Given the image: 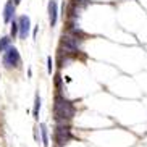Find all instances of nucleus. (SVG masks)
Listing matches in <instances>:
<instances>
[{"label": "nucleus", "mask_w": 147, "mask_h": 147, "mask_svg": "<svg viewBox=\"0 0 147 147\" xmlns=\"http://www.w3.org/2000/svg\"><path fill=\"white\" fill-rule=\"evenodd\" d=\"M52 113H53L55 125L69 123L76 115V105H74L73 100L66 99V95L55 94L53 95V104H52Z\"/></svg>", "instance_id": "nucleus-1"}, {"label": "nucleus", "mask_w": 147, "mask_h": 147, "mask_svg": "<svg viewBox=\"0 0 147 147\" xmlns=\"http://www.w3.org/2000/svg\"><path fill=\"white\" fill-rule=\"evenodd\" d=\"M52 139H53V146H57V147H65L69 141H73L74 134L71 131L69 123H61V125L53 126Z\"/></svg>", "instance_id": "nucleus-2"}, {"label": "nucleus", "mask_w": 147, "mask_h": 147, "mask_svg": "<svg viewBox=\"0 0 147 147\" xmlns=\"http://www.w3.org/2000/svg\"><path fill=\"white\" fill-rule=\"evenodd\" d=\"M2 66L8 71L21 68V55H20V50L15 45H11L7 52L2 53Z\"/></svg>", "instance_id": "nucleus-3"}, {"label": "nucleus", "mask_w": 147, "mask_h": 147, "mask_svg": "<svg viewBox=\"0 0 147 147\" xmlns=\"http://www.w3.org/2000/svg\"><path fill=\"white\" fill-rule=\"evenodd\" d=\"M18 26H20V34H18V37L21 40H26L29 32H31V18L28 15H21V16L18 18Z\"/></svg>", "instance_id": "nucleus-4"}, {"label": "nucleus", "mask_w": 147, "mask_h": 147, "mask_svg": "<svg viewBox=\"0 0 147 147\" xmlns=\"http://www.w3.org/2000/svg\"><path fill=\"white\" fill-rule=\"evenodd\" d=\"M47 13H49V24H50V28H55L57 21H58V2L57 0H49Z\"/></svg>", "instance_id": "nucleus-5"}, {"label": "nucleus", "mask_w": 147, "mask_h": 147, "mask_svg": "<svg viewBox=\"0 0 147 147\" xmlns=\"http://www.w3.org/2000/svg\"><path fill=\"white\" fill-rule=\"evenodd\" d=\"M15 13H16V5H15L13 0H8L3 7V21L5 24H8L15 20Z\"/></svg>", "instance_id": "nucleus-6"}, {"label": "nucleus", "mask_w": 147, "mask_h": 147, "mask_svg": "<svg viewBox=\"0 0 147 147\" xmlns=\"http://www.w3.org/2000/svg\"><path fill=\"white\" fill-rule=\"evenodd\" d=\"M53 86H55V94H63V95H65V91H66L65 79L61 78L60 73H55V78H53Z\"/></svg>", "instance_id": "nucleus-7"}, {"label": "nucleus", "mask_w": 147, "mask_h": 147, "mask_svg": "<svg viewBox=\"0 0 147 147\" xmlns=\"http://www.w3.org/2000/svg\"><path fill=\"white\" fill-rule=\"evenodd\" d=\"M40 129V142H42L44 147H50V139H49V128L45 123H40L39 125Z\"/></svg>", "instance_id": "nucleus-8"}, {"label": "nucleus", "mask_w": 147, "mask_h": 147, "mask_svg": "<svg viewBox=\"0 0 147 147\" xmlns=\"http://www.w3.org/2000/svg\"><path fill=\"white\" fill-rule=\"evenodd\" d=\"M40 95L39 92H36L34 95V105H32V117H34V120H39V112H40Z\"/></svg>", "instance_id": "nucleus-9"}, {"label": "nucleus", "mask_w": 147, "mask_h": 147, "mask_svg": "<svg viewBox=\"0 0 147 147\" xmlns=\"http://www.w3.org/2000/svg\"><path fill=\"white\" fill-rule=\"evenodd\" d=\"M11 42H13V39H11L10 36H3V37H0V53L7 52V50L11 47Z\"/></svg>", "instance_id": "nucleus-10"}, {"label": "nucleus", "mask_w": 147, "mask_h": 147, "mask_svg": "<svg viewBox=\"0 0 147 147\" xmlns=\"http://www.w3.org/2000/svg\"><path fill=\"white\" fill-rule=\"evenodd\" d=\"M18 34H20V26H18V18H15L13 21L10 23V37L11 39H16Z\"/></svg>", "instance_id": "nucleus-11"}, {"label": "nucleus", "mask_w": 147, "mask_h": 147, "mask_svg": "<svg viewBox=\"0 0 147 147\" xmlns=\"http://www.w3.org/2000/svg\"><path fill=\"white\" fill-rule=\"evenodd\" d=\"M69 2H71V3H74L78 8H81V10H86L87 7L92 3L91 0H69Z\"/></svg>", "instance_id": "nucleus-12"}, {"label": "nucleus", "mask_w": 147, "mask_h": 147, "mask_svg": "<svg viewBox=\"0 0 147 147\" xmlns=\"http://www.w3.org/2000/svg\"><path fill=\"white\" fill-rule=\"evenodd\" d=\"M53 68H55V61H53V58L50 55L47 57V73L52 74L53 73Z\"/></svg>", "instance_id": "nucleus-13"}, {"label": "nucleus", "mask_w": 147, "mask_h": 147, "mask_svg": "<svg viewBox=\"0 0 147 147\" xmlns=\"http://www.w3.org/2000/svg\"><path fill=\"white\" fill-rule=\"evenodd\" d=\"M32 134H34V141H36L37 144H39V142H40V129H39V126H37V125L34 126V129H32Z\"/></svg>", "instance_id": "nucleus-14"}, {"label": "nucleus", "mask_w": 147, "mask_h": 147, "mask_svg": "<svg viewBox=\"0 0 147 147\" xmlns=\"http://www.w3.org/2000/svg\"><path fill=\"white\" fill-rule=\"evenodd\" d=\"M37 34H39V26H34V31H32V39H37Z\"/></svg>", "instance_id": "nucleus-15"}, {"label": "nucleus", "mask_w": 147, "mask_h": 147, "mask_svg": "<svg viewBox=\"0 0 147 147\" xmlns=\"http://www.w3.org/2000/svg\"><path fill=\"white\" fill-rule=\"evenodd\" d=\"M13 2H15V5H16V7H18L20 3H21V0H13Z\"/></svg>", "instance_id": "nucleus-16"}, {"label": "nucleus", "mask_w": 147, "mask_h": 147, "mask_svg": "<svg viewBox=\"0 0 147 147\" xmlns=\"http://www.w3.org/2000/svg\"><path fill=\"white\" fill-rule=\"evenodd\" d=\"M53 147H57V146H53Z\"/></svg>", "instance_id": "nucleus-17"}, {"label": "nucleus", "mask_w": 147, "mask_h": 147, "mask_svg": "<svg viewBox=\"0 0 147 147\" xmlns=\"http://www.w3.org/2000/svg\"><path fill=\"white\" fill-rule=\"evenodd\" d=\"M0 78H2V76H0Z\"/></svg>", "instance_id": "nucleus-18"}]
</instances>
